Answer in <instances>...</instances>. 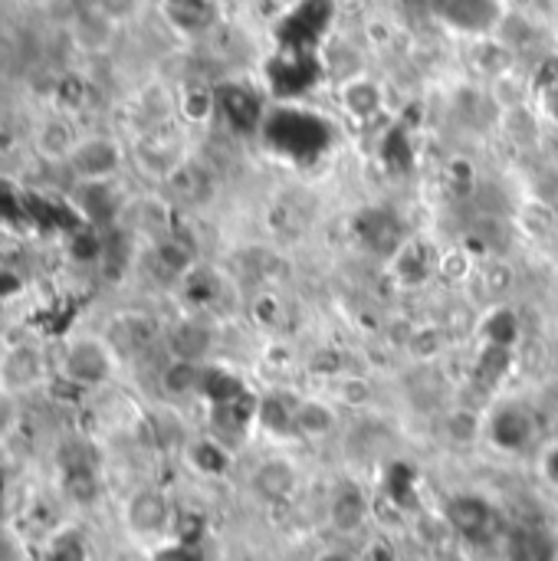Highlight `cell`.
Listing matches in <instances>:
<instances>
[{
    "label": "cell",
    "mask_w": 558,
    "mask_h": 561,
    "mask_svg": "<svg viewBox=\"0 0 558 561\" xmlns=\"http://www.w3.org/2000/svg\"><path fill=\"white\" fill-rule=\"evenodd\" d=\"M444 434L451 437V444L457 447H467L480 437V417L474 411H451L447 421H444Z\"/></svg>",
    "instance_id": "obj_26"
},
{
    "label": "cell",
    "mask_w": 558,
    "mask_h": 561,
    "mask_svg": "<svg viewBox=\"0 0 558 561\" xmlns=\"http://www.w3.org/2000/svg\"><path fill=\"white\" fill-rule=\"evenodd\" d=\"M66 168L79 184L115 181L125 168V145L115 135H82L66 158Z\"/></svg>",
    "instance_id": "obj_2"
},
{
    "label": "cell",
    "mask_w": 558,
    "mask_h": 561,
    "mask_svg": "<svg viewBox=\"0 0 558 561\" xmlns=\"http://www.w3.org/2000/svg\"><path fill=\"white\" fill-rule=\"evenodd\" d=\"M36 151H39V158H46V161H62L66 164V158L72 154V148H76V141H79V135H76V128L66 122V118H46L39 128H36Z\"/></svg>",
    "instance_id": "obj_16"
},
{
    "label": "cell",
    "mask_w": 558,
    "mask_h": 561,
    "mask_svg": "<svg viewBox=\"0 0 558 561\" xmlns=\"http://www.w3.org/2000/svg\"><path fill=\"white\" fill-rule=\"evenodd\" d=\"M161 13L171 23V30H178L181 36H201L214 30L220 20L217 0H164Z\"/></svg>",
    "instance_id": "obj_9"
},
{
    "label": "cell",
    "mask_w": 558,
    "mask_h": 561,
    "mask_svg": "<svg viewBox=\"0 0 558 561\" xmlns=\"http://www.w3.org/2000/svg\"><path fill=\"white\" fill-rule=\"evenodd\" d=\"M365 523H368V496L355 483L339 486L329 503V526L342 536H355L358 529H365Z\"/></svg>",
    "instance_id": "obj_12"
},
{
    "label": "cell",
    "mask_w": 558,
    "mask_h": 561,
    "mask_svg": "<svg viewBox=\"0 0 558 561\" xmlns=\"http://www.w3.org/2000/svg\"><path fill=\"white\" fill-rule=\"evenodd\" d=\"M474 66H477V72H483L490 79H500L503 72L513 69V46L503 43L497 33L493 36H480L474 43Z\"/></svg>",
    "instance_id": "obj_19"
},
{
    "label": "cell",
    "mask_w": 558,
    "mask_h": 561,
    "mask_svg": "<svg viewBox=\"0 0 558 561\" xmlns=\"http://www.w3.org/2000/svg\"><path fill=\"white\" fill-rule=\"evenodd\" d=\"M339 105L352 122H372L385 108V89L368 72H352L339 85Z\"/></svg>",
    "instance_id": "obj_6"
},
{
    "label": "cell",
    "mask_w": 558,
    "mask_h": 561,
    "mask_svg": "<svg viewBox=\"0 0 558 561\" xmlns=\"http://www.w3.org/2000/svg\"><path fill=\"white\" fill-rule=\"evenodd\" d=\"M181 115L187 122H207L210 115H217V92L214 89H201V85H191L181 92Z\"/></svg>",
    "instance_id": "obj_24"
},
{
    "label": "cell",
    "mask_w": 558,
    "mask_h": 561,
    "mask_svg": "<svg viewBox=\"0 0 558 561\" xmlns=\"http://www.w3.org/2000/svg\"><path fill=\"white\" fill-rule=\"evenodd\" d=\"M95 3H99L102 10H109L115 20H125V16L135 10V3H138V0H95Z\"/></svg>",
    "instance_id": "obj_33"
},
{
    "label": "cell",
    "mask_w": 558,
    "mask_h": 561,
    "mask_svg": "<svg viewBox=\"0 0 558 561\" xmlns=\"http://www.w3.org/2000/svg\"><path fill=\"white\" fill-rule=\"evenodd\" d=\"M187 460H191V467H194L197 473H204V477H220V473H227V467H230V454H227V447H224L217 437H201V440H194V444L187 447Z\"/></svg>",
    "instance_id": "obj_20"
},
{
    "label": "cell",
    "mask_w": 558,
    "mask_h": 561,
    "mask_svg": "<svg viewBox=\"0 0 558 561\" xmlns=\"http://www.w3.org/2000/svg\"><path fill=\"white\" fill-rule=\"evenodd\" d=\"M164 345H168V355L171 358H181V362H207L210 352H214V332L197 322V319H184L178 325L168 329L164 335Z\"/></svg>",
    "instance_id": "obj_11"
},
{
    "label": "cell",
    "mask_w": 558,
    "mask_h": 561,
    "mask_svg": "<svg viewBox=\"0 0 558 561\" xmlns=\"http://www.w3.org/2000/svg\"><path fill=\"white\" fill-rule=\"evenodd\" d=\"M447 523L460 533V536H483L493 523V513L483 500L477 496H457L447 503Z\"/></svg>",
    "instance_id": "obj_18"
},
{
    "label": "cell",
    "mask_w": 558,
    "mask_h": 561,
    "mask_svg": "<svg viewBox=\"0 0 558 561\" xmlns=\"http://www.w3.org/2000/svg\"><path fill=\"white\" fill-rule=\"evenodd\" d=\"M546 470H549V477H553V483H558V447L549 454V460H546Z\"/></svg>",
    "instance_id": "obj_34"
},
{
    "label": "cell",
    "mask_w": 558,
    "mask_h": 561,
    "mask_svg": "<svg viewBox=\"0 0 558 561\" xmlns=\"http://www.w3.org/2000/svg\"><path fill=\"white\" fill-rule=\"evenodd\" d=\"M155 263H158L168 276L181 279V276H187V273H191V266H194V253H191L181 240L168 237V240H161V243L155 247Z\"/></svg>",
    "instance_id": "obj_23"
},
{
    "label": "cell",
    "mask_w": 558,
    "mask_h": 561,
    "mask_svg": "<svg viewBox=\"0 0 558 561\" xmlns=\"http://www.w3.org/2000/svg\"><path fill=\"white\" fill-rule=\"evenodd\" d=\"M43 375H46V358L33 345H13L0 358V388L10 394L36 388L43 381Z\"/></svg>",
    "instance_id": "obj_7"
},
{
    "label": "cell",
    "mask_w": 558,
    "mask_h": 561,
    "mask_svg": "<svg viewBox=\"0 0 558 561\" xmlns=\"http://www.w3.org/2000/svg\"><path fill=\"white\" fill-rule=\"evenodd\" d=\"M434 13L444 26L464 36H493L506 20L503 0H434Z\"/></svg>",
    "instance_id": "obj_3"
},
{
    "label": "cell",
    "mask_w": 558,
    "mask_h": 561,
    "mask_svg": "<svg viewBox=\"0 0 558 561\" xmlns=\"http://www.w3.org/2000/svg\"><path fill=\"white\" fill-rule=\"evenodd\" d=\"M408 352L414 355V358H437L441 352H444V332L441 329H434V325H428V329H418L414 335H408Z\"/></svg>",
    "instance_id": "obj_28"
},
{
    "label": "cell",
    "mask_w": 558,
    "mask_h": 561,
    "mask_svg": "<svg viewBox=\"0 0 558 561\" xmlns=\"http://www.w3.org/2000/svg\"><path fill=\"white\" fill-rule=\"evenodd\" d=\"M204 381H207V365H201V362H181V358H171L161 368V375H158V385L171 398L197 394L204 388Z\"/></svg>",
    "instance_id": "obj_17"
},
{
    "label": "cell",
    "mask_w": 558,
    "mask_h": 561,
    "mask_svg": "<svg viewBox=\"0 0 558 561\" xmlns=\"http://www.w3.org/2000/svg\"><path fill=\"white\" fill-rule=\"evenodd\" d=\"M536 99H539V115H543L549 125H556L558 128V72L553 76V79L539 82Z\"/></svg>",
    "instance_id": "obj_30"
},
{
    "label": "cell",
    "mask_w": 558,
    "mask_h": 561,
    "mask_svg": "<svg viewBox=\"0 0 558 561\" xmlns=\"http://www.w3.org/2000/svg\"><path fill=\"white\" fill-rule=\"evenodd\" d=\"M118 23H122V20H115L109 10H102V7L92 0V3H86V7L72 16L69 33H72V43H76L79 49H86V53H105V49L112 46V39H115Z\"/></svg>",
    "instance_id": "obj_8"
},
{
    "label": "cell",
    "mask_w": 558,
    "mask_h": 561,
    "mask_svg": "<svg viewBox=\"0 0 558 561\" xmlns=\"http://www.w3.org/2000/svg\"><path fill=\"white\" fill-rule=\"evenodd\" d=\"M339 394H342V401H345V404L362 408V404H368V401H372V385H368L365 378H345V381H342V388H339Z\"/></svg>",
    "instance_id": "obj_31"
},
{
    "label": "cell",
    "mask_w": 558,
    "mask_h": 561,
    "mask_svg": "<svg viewBox=\"0 0 558 561\" xmlns=\"http://www.w3.org/2000/svg\"><path fill=\"white\" fill-rule=\"evenodd\" d=\"M529 95H533V82H526L523 76H516L513 69L510 72H503L500 79H493V92H490V99H493V105L500 108V112H510V108H523V105H529Z\"/></svg>",
    "instance_id": "obj_21"
},
{
    "label": "cell",
    "mask_w": 558,
    "mask_h": 561,
    "mask_svg": "<svg viewBox=\"0 0 558 561\" xmlns=\"http://www.w3.org/2000/svg\"><path fill=\"white\" fill-rule=\"evenodd\" d=\"M553 62L558 66V33H556V39H553Z\"/></svg>",
    "instance_id": "obj_35"
},
{
    "label": "cell",
    "mask_w": 558,
    "mask_h": 561,
    "mask_svg": "<svg viewBox=\"0 0 558 561\" xmlns=\"http://www.w3.org/2000/svg\"><path fill=\"white\" fill-rule=\"evenodd\" d=\"M115 348L99 335H72L59 352V375L76 388H102L115 375Z\"/></svg>",
    "instance_id": "obj_1"
},
{
    "label": "cell",
    "mask_w": 558,
    "mask_h": 561,
    "mask_svg": "<svg viewBox=\"0 0 558 561\" xmlns=\"http://www.w3.org/2000/svg\"><path fill=\"white\" fill-rule=\"evenodd\" d=\"M293 424H296V437L322 440L339 427V414L329 401L299 398V401H293Z\"/></svg>",
    "instance_id": "obj_13"
},
{
    "label": "cell",
    "mask_w": 558,
    "mask_h": 561,
    "mask_svg": "<svg viewBox=\"0 0 558 561\" xmlns=\"http://www.w3.org/2000/svg\"><path fill=\"white\" fill-rule=\"evenodd\" d=\"M437 270H441L444 276H451V279H470V276H477V263H474V256L464 253V250H447V253H441V256H437Z\"/></svg>",
    "instance_id": "obj_29"
},
{
    "label": "cell",
    "mask_w": 558,
    "mask_h": 561,
    "mask_svg": "<svg viewBox=\"0 0 558 561\" xmlns=\"http://www.w3.org/2000/svg\"><path fill=\"white\" fill-rule=\"evenodd\" d=\"M253 493L266 503H283L296 493V470L286 460H263L253 470Z\"/></svg>",
    "instance_id": "obj_15"
},
{
    "label": "cell",
    "mask_w": 558,
    "mask_h": 561,
    "mask_svg": "<svg viewBox=\"0 0 558 561\" xmlns=\"http://www.w3.org/2000/svg\"><path fill=\"white\" fill-rule=\"evenodd\" d=\"M135 161H138L151 178H158V181H168V178L184 164L181 154H178V148H174V141L164 138V135H158V131H151V135H145V138L138 141Z\"/></svg>",
    "instance_id": "obj_14"
},
{
    "label": "cell",
    "mask_w": 558,
    "mask_h": 561,
    "mask_svg": "<svg viewBox=\"0 0 558 561\" xmlns=\"http://www.w3.org/2000/svg\"><path fill=\"white\" fill-rule=\"evenodd\" d=\"M16 421H20L16 394H10V391H3V388H0V440H7V437L16 431Z\"/></svg>",
    "instance_id": "obj_32"
},
{
    "label": "cell",
    "mask_w": 558,
    "mask_h": 561,
    "mask_svg": "<svg viewBox=\"0 0 558 561\" xmlns=\"http://www.w3.org/2000/svg\"><path fill=\"white\" fill-rule=\"evenodd\" d=\"M431 270H437V266H428L424 256H418V247L414 243H405L395 253V273H398L401 286H421Z\"/></svg>",
    "instance_id": "obj_25"
},
{
    "label": "cell",
    "mask_w": 558,
    "mask_h": 561,
    "mask_svg": "<svg viewBox=\"0 0 558 561\" xmlns=\"http://www.w3.org/2000/svg\"><path fill=\"white\" fill-rule=\"evenodd\" d=\"M539 427L529 408L523 404H503L493 417H490V440L506 450V454H520L536 440Z\"/></svg>",
    "instance_id": "obj_4"
},
{
    "label": "cell",
    "mask_w": 558,
    "mask_h": 561,
    "mask_svg": "<svg viewBox=\"0 0 558 561\" xmlns=\"http://www.w3.org/2000/svg\"><path fill=\"white\" fill-rule=\"evenodd\" d=\"M39 561H86V542L76 533H62V536L49 539Z\"/></svg>",
    "instance_id": "obj_27"
},
{
    "label": "cell",
    "mask_w": 558,
    "mask_h": 561,
    "mask_svg": "<svg viewBox=\"0 0 558 561\" xmlns=\"http://www.w3.org/2000/svg\"><path fill=\"white\" fill-rule=\"evenodd\" d=\"M217 92V112L234 125V128H243V131H253L260 122H263V99L240 85V82H230V85H220L214 89Z\"/></svg>",
    "instance_id": "obj_10"
},
{
    "label": "cell",
    "mask_w": 558,
    "mask_h": 561,
    "mask_svg": "<svg viewBox=\"0 0 558 561\" xmlns=\"http://www.w3.org/2000/svg\"><path fill=\"white\" fill-rule=\"evenodd\" d=\"M257 421H260L263 431H270L273 437H289V434H296L293 404L283 401V398H263V401L257 404Z\"/></svg>",
    "instance_id": "obj_22"
},
{
    "label": "cell",
    "mask_w": 558,
    "mask_h": 561,
    "mask_svg": "<svg viewBox=\"0 0 558 561\" xmlns=\"http://www.w3.org/2000/svg\"><path fill=\"white\" fill-rule=\"evenodd\" d=\"M125 526L138 539H158L171 526V506L158 490H138L125 503Z\"/></svg>",
    "instance_id": "obj_5"
}]
</instances>
